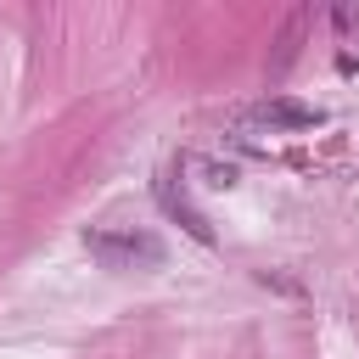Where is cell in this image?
Wrapping results in <instances>:
<instances>
[{
  "instance_id": "obj_1",
  "label": "cell",
  "mask_w": 359,
  "mask_h": 359,
  "mask_svg": "<svg viewBox=\"0 0 359 359\" xmlns=\"http://www.w3.org/2000/svg\"><path fill=\"white\" fill-rule=\"evenodd\" d=\"M84 247L107 264V269H157L163 264V241L146 230H90Z\"/></svg>"
},
{
  "instance_id": "obj_2",
  "label": "cell",
  "mask_w": 359,
  "mask_h": 359,
  "mask_svg": "<svg viewBox=\"0 0 359 359\" xmlns=\"http://www.w3.org/2000/svg\"><path fill=\"white\" fill-rule=\"evenodd\" d=\"M252 118H258V123H269V129H314V123H320V107L292 101V95H269V101H258V107H252Z\"/></svg>"
},
{
  "instance_id": "obj_3",
  "label": "cell",
  "mask_w": 359,
  "mask_h": 359,
  "mask_svg": "<svg viewBox=\"0 0 359 359\" xmlns=\"http://www.w3.org/2000/svg\"><path fill=\"white\" fill-rule=\"evenodd\" d=\"M151 191H157V202H163V213H168V219H180V224H185L196 241H213V224H208V219H202V213L185 202V191H174V180H157Z\"/></svg>"
},
{
  "instance_id": "obj_4",
  "label": "cell",
  "mask_w": 359,
  "mask_h": 359,
  "mask_svg": "<svg viewBox=\"0 0 359 359\" xmlns=\"http://www.w3.org/2000/svg\"><path fill=\"white\" fill-rule=\"evenodd\" d=\"M185 163H191V168L202 174V185H213V191H230V185L241 180V168H236V163H224V157H208V151H191Z\"/></svg>"
},
{
  "instance_id": "obj_5",
  "label": "cell",
  "mask_w": 359,
  "mask_h": 359,
  "mask_svg": "<svg viewBox=\"0 0 359 359\" xmlns=\"http://www.w3.org/2000/svg\"><path fill=\"white\" fill-rule=\"evenodd\" d=\"M303 28H309V11H292V17H286V28H280V39H275V45H280V56H275V67H286V62H292V50H297V39H303Z\"/></svg>"
}]
</instances>
